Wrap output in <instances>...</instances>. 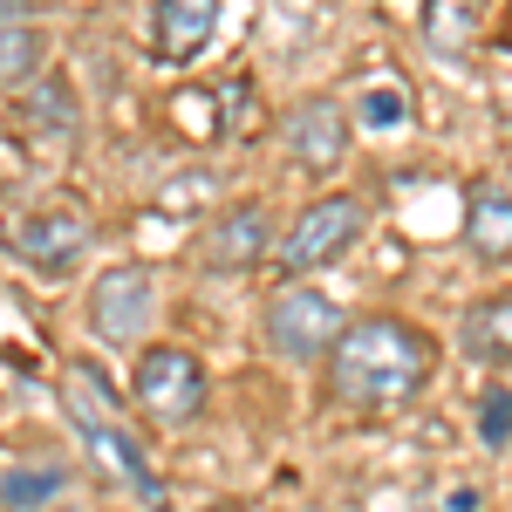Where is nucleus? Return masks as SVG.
<instances>
[{
    "label": "nucleus",
    "instance_id": "obj_8",
    "mask_svg": "<svg viewBox=\"0 0 512 512\" xmlns=\"http://www.w3.org/2000/svg\"><path fill=\"white\" fill-rule=\"evenodd\" d=\"M267 205L260 198H233L219 219H212V233H205V267L212 274H246V267H260L267 260Z\"/></svg>",
    "mask_w": 512,
    "mask_h": 512
},
{
    "label": "nucleus",
    "instance_id": "obj_14",
    "mask_svg": "<svg viewBox=\"0 0 512 512\" xmlns=\"http://www.w3.org/2000/svg\"><path fill=\"white\" fill-rule=\"evenodd\" d=\"M478 21H485V0H424V35L451 55L478 41Z\"/></svg>",
    "mask_w": 512,
    "mask_h": 512
},
{
    "label": "nucleus",
    "instance_id": "obj_3",
    "mask_svg": "<svg viewBox=\"0 0 512 512\" xmlns=\"http://www.w3.org/2000/svg\"><path fill=\"white\" fill-rule=\"evenodd\" d=\"M130 403L164 424V431H185L198 424V410H205V369H198L192 349H144L137 355V369H130Z\"/></svg>",
    "mask_w": 512,
    "mask_h": 512
},
{
    "label": "nucleus",
    "instance_id": "obj_5",
    "mask_svg": "<svg viewBox=\"0 0 512 512\" xmlns=\"http://www.w3.org/2000/svg\"><path fill=\"white\" fill-rule=\"evenodd\" d=\"M151 315H158V274L144 260H123L110 274H96V287H89V328H96V342L130 349V342L151 335Z\"/></svg>",
    "mask_w": 512,
    "mask_h": 512
},
{
    "label": "nucleus",
    "instance_id": "obj_16",
    "mask_svg": "<svg viewBox=\"0 0 512 512\" xmlns=\"http://www.w3.org/2000/svg\"><path fill=\"white\" fill-rule=\"evenodd\" d=\"M41 69V28L28 21H0V82H21Z\"/></svg>",
    "mask_w": 512,
    "mask_h": 512
},
{
    "label": "nucleus",
    "instance_id": "obj_15",
    "mask_svg": "<svg viewBox=\"0 0 512 512\" xmlns=\"http://www.w3.org/2000/svg\"><path fill=\"white\" fill-rule=\"evenodd\" d=\"M62 485L69 472L62 465H21V472H0V506H48V499H62Z\"/></svg>",
    "mask_w": 512,
    "mask_h": 512
},
{
    "label": "nucleus",
    "instance_id": "obj_20",
    "mask_svg": "<svg viewBox=\"0 0 512 512\" xmlns=\"http://www.w3.org/2000/svg\"><path fill=\"white\" fill-rule=\"evenodd\" d=\"M212 512H239V506H212Z\"/></svg>",
    "mask_w": 512,
    "mask_h": 512
},
{
    "label": "nucleus",
    "instance_id": "obj_18",
    "mask_svg": "<svg viewBox=\"0 0 512 512\" xmlns=\"http://www.w3.org/2000/svg\"><path fill=\"white\" fill-rule=\"evenodd\" d=\"M362 110H369V123H383V130H396V123L410 117V110H403V89H396V82L369 89V103H362Z\"/></svg>",
    "mask_w": 512,
    "mask_h": 512
},
{
    "label": "nucleus",
    "instance_id": "obj_13",
    "mask_svg": "<svg viewBox=\"0 0 512 512\" xmlns=\"http://www.w3.org/2000/svg\"><path fill=\"white\" fill-rule=\"evenodd\" d=\"M465 349H472L478 362L512 369V301H478L472 315H465Z\"/></svg>",
    "mask_w": 512,
    "mask_h": 512
},
{
    "label": "nucleus",
    "instance_id": "obj_19",
    "mask_svg": "<svg viewBox=\"0 0 512 512\" xmlns=\"http://www.w3.org/2000/svg\"><path fill=\"white\" fill-rule=\"evenodd\" d=\"M198 192H212V178H205V171H198V178H178V185L164 192V205H178V212H185V198H198Z\"/></svg>",
    "mask_w": 512,
    "mask_h": 512
},
{
    "label": "nucleus",
    "instance_id": "obj_2",
    "mask_svg": "<svg viewBox=\"0 0 512 512\" xmlns=\"http://www.w3.org/2000/svg\"><path fill=\"white\" fill-rule=\"evenodd\" d=\"M62 403H69V424H76L82 451H89V465L110 478L117 492H130L137 506L164 512V485L151 478V458H144V451H137V437H130V431L117 424V403H110V390H96L89 362H69Z\"/></svg>",
    "mask_w": 512,
    "mask_h": 512
},
{
    "label": "nucleus",
    "instance_id": "obj_11",
    "mask_svg": "<svg viewBox=\"0 0 512 512\" xmlns=\"http://www.w3.org/2000/svg\"><path fill=\"white\" fill-rule=\"evenodd\" d=\"M465 246L478 260H512V192L506 185H472L465 192Z\"/></svg>",
    "mask_w": 512,
    "mask_h": 512
},
{
    "label": "nucleus",
    "instance_id": "obj_10",
    "mask_svg": "<svg viewBox=\"0 0 512 512\" xmlns=\"http://www.w3.org/2000/svg\"><path fill=\"white\" fill-rule=\"evenodd\" d=\"M21 123H28V137H35L41 151H62V144H76V89L62 76H35L28 82V96H21Z\"/></svg>",
    "mask_w": 512,
    "mask_h": 512
},
{
    "label": "nucleus",
    "instance_id": "obj_17",
    "mask_svg": "<svg viewBox=\"0 0 512 512\" xmlns=\"http://www.w3.org/2000/svg\"><path fill=\"white\" fill-rule=\"evenodd\" d=\"M478 437H485L492 451L512 444V390H485L478 396Z\"/></svg>",
    "mask_w": 512,
    "mask_h": 512
},
{
    "label": "nucleus",
    "instance_id": "obj_4",
    "mask_svg": "<svg viewBox=\"0 0 512 512\" xmlns=\"http://www.w3.org/2000/svg\"><path fill=\"white\" fill-rule=\"evenodd\" d=\"M362 226H369V212H362V198H355V192L315 198V205L301 212V226L280 239V260H274V267H280L287 280L315 274V267H335L355 239H362Z\"/></svg>",
    "mask_w": 512,
    "mask_h": 512
},
{
    "label": "nucleus",
    "instance_id": "obj_1",
    "mask_svg": "<svg viewBox=\"0 0 512 512\" xmlns=\"http://www.w3.org/2000/svg\"><path fill=\"white\" fill-rule=\"evenodd\" d=\"M437 349L424 328L396 315H362L342 328V342L328 349V390L362 410H396L431 383Z\"/></svg>",
    "mask_w": 512,
    "mask_h": 512
},
{
    "label": "nucleus",
    "instance_id": "obj_6",
    "mask_svg": "<svg viewBox=\"0 0 512 512\" xmlns=\"http://www.w3.org/2000/svg\"><path fill=\"white\" fill-rule=\"evenodd\" d=\"M342 328H349V315L321 294V287H287V294H274L267 301V349L287 355V362H321V355L342 342Z\"/></svg>",
    "mask_w": 512,
    "mask_h": 512
},
{
    "label": "nucleus",
    "instance_id": "obj_9",
    "mask_svg": "<svg viewBox=\"0 0 512 512\" xmlns=\"http://www.w3.org/2000/svg\"><path fill=\"white\" fill-rule=\"evenodd\" d=\"M287 151L308 164V171L342 164V158H349V110H342L335 96H308V103H294V117H287Z\"/></svg>",
    "mask_w": 512,
    "mask_h": 512
},
{
    "label": "nucleus",
    "instance_id": "obj_12",
    "mask_svg": "<svg viewBox=\"0 0 512 512\" xmlns=\"http://www.w3.org/2000/svg\"><path fill=\"white\" fill-rule=\"evenodd\" d=\"M219 28V0H158V55L164 62H192Z\"/></svg>",
    "mask_w": 512,
    "mask_h": 512
},
{
    "label": "nucleus",
    "instance_id": "obj_7",
    "mask_svg": "<svg viewBox=\"0 0 512 512\" xmlns=\"http://www.w3.org/2000/svg\"><path fill=\"white\" fill-rule=\"evenodd\" d=\"M89 239H96V226L82 219L76 205H35V212H21L7 226L14 260H28L35 274H69L82 253H89Z\"/></svg>",
    "mask_w": 512,
    "mask_h": 512
}]
</instances>
